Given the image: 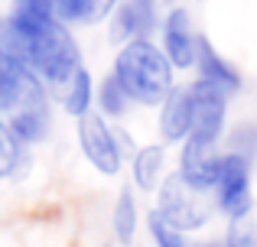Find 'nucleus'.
I'll return each instance as SVG.
<instances>
[{
	"label": "nucleus",
	"instance_id": "ddd939ff",
	"mask_svg": "<svg viewBox=\"0 0 257 247\" xmlns=\"http://www.w3.org/2000/svg\"><path fill=\"white\" fill-rule=\"evenodd\" d=\"M117 0H52L56 17L62 23H98L114 10Z\"/></svg>",
	"mask_w": 257,
	"mask_h": 247
},
{
	"label": "nucleus",
	"instance_id": "aec40b11",
	"mask_svg": "<svg viewBox=\"0 0 257 247\" xmlns=\"http://www.w3.org/2000/svg\"><path fill=\"white\" fill-rule=\"evenodd\" d=\"M225 247H257V228L247 224V218L228 224V234H225Z\"/></svg>",
	"mask_w": 257,
	"mask_h": 247
},
{
	"label": "nucleus",
	"instance_id": "f8f14e48",
	"mask_svg": "<svg viewBox=\"0 0 257 247\" xmlns=\"http://www.w3.org/2000/svg\"><path fill=\"white\" fill-rule=\"evenodd\" d=\"M160 130L163 140L179 143L192 133V101H189V88H170L166 98L160 101Z\"/></svg>",
	"mask_w": 257,
	"mask_h": 247
},
{
	"label": "nucleus",
	"instance_id": "423d86ee",
	"mask_svg": "<svg viewBox=\"0 0 257 247\" xmlns=\"http://www.w3.org/2000/svg\"><path fill=\"white\" fill-rule=\"evenodd\" d=\"M189 88V101H192V133L189 137L218 143L225 133V114H228V95L205 82H192Z\"/></svg>",
	"mask_w": 257,
	"mask_h": 247
},
{
	"label": "nucleus",
	"instance_id": "9d476101",
	"mask_svg": "<svg viewBox=\"0 0 257 247\" xmlns=\"http://www.w3.org/2000/svg\"><path fill=\"white\" fill-rule=\"evenodd\" d=\"M7 130L20 140V143H39L49 133V104H46V91L36 98H26L13 111H7Z\"/></svg>",
	"mask_w": 257,
	"mask_h": 247
},
{
	"label": "nucleus",
	"instance_id": "0eeeda50",
	"mask_svg": "<svg viewBox=\"0 0 257 247\" xmlns=\"http://www.w3.org/2000/svg\"><path fill=\"white\" fill-rule=\"evenodd\" d=\"M160 26V4L157 0H120L111 13V39L114 43H134L150 39V33Z\"/></svg>",
	"mask_w": 257,
	"mask_h": 247
},
{
	"label": "nucleus",
	"instance_id": "a211bd4d",
	"mask_svg": "<svg viewBox=\"0 0 257 247\" xmlns=\"http://www.w3.org/2000/svg\"><path fill=\"white\" fill-rule=\"evenodd\" d=\"M94 101L101 104V114H107V117H120L127 111V104H131V95L124 91V85L114 78V72L101 82V88H98V98Z\"/></svg>",
	"mask_w": 257,
	"mask_h": 247
},
{
	"label": "nucleus",
	"instance_id": "6ab92c4d",
	"mask_svg": "<svg viewBox=\"0 0 257 247\" xmlns=\"http://www.w3.org/2000/svg\"><path fill=\"white\" fill-rule=\"evenodd\" d=\"M20 159H23V143L4 127L0 130V179L13 176L20 169Z\"/></svg>",
	"mask_w": 257,
	"mask_h": 247
},
{
	"label": "nucleus",
	"instance_id": "4468645a",
	"mask_svg": "<svg viewBox=\"0 0 257 247\" xmlns=\"http://www.w3.org/2000/svg\"><path fill=\"white\" fill-rule=\"evenodd\" d=\"M62 108L69 111L72 117H82L91 111V104H94V82H91V75L78 65L75 69V75L69 78V82L62 85Z\"/></svg>",
	"mask_w": 257,
	"mask_h": 247
},
{
	"label": "nucleus",
	"instance_id": "dca6fc26",
	"mask_svg": "<svg viewBox=\"0 0 257 247\" xmlns=\"http://www.w3.org/2000/svg\"><path fill=\"white\" fill-rule=\"evenodd\" d=\"M137 234V205H134V192L120 189L117 205H114V237L120 244H131Z\"/></svg>",
	"mask_w": 257,
	"mask_h": 247
},
{
	"label": "nucleus",
	"instance_id": "20e7f679",
	"mask_svg": "<svg viewBox=\"0 0 257 247\" xmlns=\"http://www.w3.org/2000/svg\"><path fill=\"white\" fill-rule=\"evenodd\" d=\"M215 205H218L221 215H228L231 221L251 215V156H241V153L228 150L218 163V176H215Z\"/></svg>",
	"mask_w": 257,
	"mask_h": 247
},
{
	"label": "nucleus",
	"instance_id": "f03ea898",
	"mask_svg": "<svg viewBox=\"0 0 257 247\" xmlns=\"http://www.w3.org/2000/svg\"><path fill=\"white\" fill-rule=\"evenodd\" d=\"M13 23V20H10ZM26 39V65L39 75V82L65 85L78 69V46L72 39L69 26L59 17L20 33Z\"/></svg>",
	"mask_w": 257,
	"mask_h": 247
},
{
	"label": "nucleus",
	"instance_id": "412c9836",
	"mask_svg": "<svg viewBox=\"0 0 257 247\" xmlns=\"http://www.w3.org/2000/svg\"><path fill=\"white\" fill-rule=\"evenodd\" d=\"M0 130H4V111H0Z\"/></svg>",
	"mask_w": 257,
	"mask_h": 247
},
{
	"label": "nucleus",
	"instance_id": "9b49d317",
	"mask_svg": "<svg viewBox=\"0 0 257 247\" xmlns=\"http://www.w3.org/2000/svg\"><path fill=\"white\" fill-rule=\"evenodd\" d=\"M195 69H199V82L212 85V88L225 91V95H234V91L241 88L238 69H234L228 59H221L218 49H215L205 36H199V43H195Z\"/></svg>",
	"mask_w": 257,
	"mask_h": 247
},
{
	"label": "nucleus",
	"instance_id": "f3484780",
	"mask_svg": "<svg viewBox=\"0 0 257 247\" xmlns=\"http://www.w3.org/2000/svg\"><path fill=\"white\" fill-rule=\"evenodd\" d=\"M150 237L157 247H218V244H199V241H189L186 231L173 228L170 221H163V218L157 215V211H150Z\"/></svg>",
	"mask_w": 257,
	"mask_h": 247
},
{
	"label": "nucleus",
	"instance_id": "2eb2a0df",
	"mask_svg": "<svg viewBox=\"0 0 257 247\" xmlns=\"http://www.w3.org/2000/svg\"><path fill=\"white\" fill-rule=\"evenodd\" d=\"M163 163H166V153L163 146H144V150H137V156H134V182H137V189L144 192H153L160 185V179H163Z\"/></svg>",
	"mask_w": 257,
	"mask_h": 247
},
{
	"label": "nucleus",
	"instance_id": "f257e3e1",
	"mask_svg": "<svg viewBox=\"0 0 257 247\" xmlns=\"http://www.w3.org/2000/svg\"><path fill=\"white\" fill-rule=\"evenodd\" d=\"M114 78L124 85L131 101L160 104L173 88V65L163 56V49L153 46L150 39H134L120 46L114 59Z\"/></svg>",
	"mask_w": 257,
	"mask_h": 247
},
{
	"label": "nucleus",
	"instance_id": "39448f33",
	"mask_svg": "<svg viewBox=\"0 0 257 247\" xmlns=\"http://www.w3.org/2000/svg\"><path fill=\"white\" fill-rule=\"evenodd\" d=\"M78 143H82V153L88 156V163L94 166L104 176H114L120 172V163H124V153H120V143L114 137V130L107 127L104 114H82L78 117Z\"/></svg>",
	"mask_w": 257,
	"mask_h": 247
},
{
	"label": "nucleus",
	"instance_id": "7ed1b4c3",
	"mask_svg": "<svg viewBox=\"0 0 257 247\" xmlns=\"http://www.w3.org/2000/svg\"><path fill=\"white\" fill-rule=\"evenodd\" d=\"M157 189H160V205L153 211H157L163 221H170L173 228L195 231V228H202V224L208 221L212 208H208L205 192L195 189V185H189L186 179L179 176V169L170 172L166 179H160Z\"/></svg>",
	"mask_w": 257,
	"mask_h": 247
},
{
	"label": "nucleus",
	"instance_id": "6e6552de",
	"mask_svg": "<svg viewBox=\"0 0 257 247\" xmlns=\"http://www.w3.org/2000/svg\"><path fill=\"white\" fill-rule=\"evenodd\" d=\"M218 143H208V140L199 137H186L182 140V156H179V176L186 179L189 185L208 192L215 185V176H218Z\"/></svg>",
	"mask_w": 257,
	"mask_h": 247
},
{
	"label": "nucleus",
	"instance_id": "1a4fd4ad",
	"mask_svg": "<svg viewBox=\"0 0 257 247\" xmlns=\"http://www.w3.org/2000/svg\"><path fill=\"white\" fill-rule=\"evenodd\" d=\"M195 43L199 36L192 33V20H189V10L176 7V10L166 13L163 20V56L170 59L173 69H189L195 65Z\"/></svg>",
	"mask_w": 257,
	"mask_h": 247
}]
</instances>
